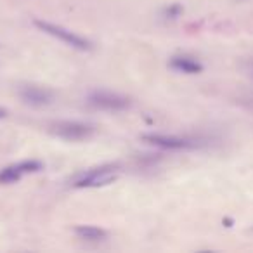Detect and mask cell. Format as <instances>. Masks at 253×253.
Instances as JSON below:
<instances>
[{
  "label": "cell",
  "instance_id": "1",
  "mask_svg": "<svg viewBox=\"0 0 253 253\" xmlns=\"http://www.w3.org/2000/svg\"><path fill=\"white\" fill-rule=\"evenodd\" d=\"M35 26L39 30H42L43 33H47V35L54 37V39H59L61 42L71 45L73 49H78V50H90L92 49V43L88 42V40H85L84 37L77 35V33H73L71 30H66L59 25H54V23L40 21V19H37Z\"/></svg>",
  "mask_w": 253,
  "mask_h": 253
},
{
  "label": "cell",
  "instance_id": "2",
  "mask_svg": "<svg viewBox=\"0 0 253 253\" xmlns=\"http://www.w3.org/2000/svg\"><path fill=\"white\" fill-rule=\"evenodd\" d=\"M88 104L97 109H104V111H122V109L128 108L130 102L126 97L111 94V92H94L88 95Z\"/></svg>",
  "mask_w": 253,
  "mask_h": 253
},
{
  "label": "cell",
  "instance_id": "3",
  "mask_svg": "<svg viewBox=\"0 0 253 253\" xmlns=\"http://www.w3.org/2000/svg\"><path fill=\"white\" fill-rule=\"evenodd\" d=\"M52 132L66 141H82L92 134V128L88 125L78 122H56L50 125Z\"/></svg>",
  "mask_w": 253,
  "mask_h": 253
},
{
  "label": "cell",
  "instance_id": "4",
  "mask_svg": "<svg viewBox=\"0 0 253 253\" xmlns=\"http://www.w3.org/2000/svg\"><path fill=\"white\" fill-rule=\"evenodd\" d=\"M116 179V167L106 165L101 169H95L92 172L85 173L82 179H78L75 182L77 187H97V186H106V184L113 182Z\"/></svg>",
  "mask_w": 253,
  "mask_h": 253
},
{
  "label": "cell",
  "instance_id": "5",
  "mask_svg": "<svg viewBox=\"0 0 253 253\" xmlns=\"http://www.w3.org/2000/svg\"><path fill=\"white\" fill-rule=\"evenodd\" d=\"M142 139L163 149H193L198 146V142L187 141V139H182V137H173V135L146 134V135H142Z\"/></svg>",
  "mask_w": 253,
  "mask_h": 253
},
{
  "label": "cell",
  "instance_id": "6",
  "mask_svg": "<svg viewBox=\"0 0 253 253\" xmlns=\"http://www.w3.org/2000/svg\"><path fill=\"white\" fill-rule=\"evenodd\" d=\"M19 95L23 97V101L33 106H45L52 101V94L47 90H42L39 87H25L19 90Z\"/></svg>",
  "mask_w": 253,
  "mask_h": 253
},
{
  "label": "cell",
  "instance_id": "7",
  "mask_svg": "<svg viewBox=\"0 0 253 253\" xmlns=\"http://www.w3.org/2000/svg\"><path fill=\"white\" fill-rule=\"evenodd\" d=\"M75 232L87 241H104L108 238V232L101 227H95V225H77Z\"/></svg>",
  "mask_w": 253,
  "mask_h": 253
},
{
  "label": "cell",
  "instance_id": "8",
  "mask_svg": "<svg viewBox=\"0 0 253 253\" xmlns=\"http://www.w3.org/2000/svg\"><path fill=\"white\" fill-rule=\"evenodd\" d=\"M170 66H172L173 70L182 71V73H189V75L200 73V71L203 70V66H201L198 61L191 59V57H173V59L170 61Z\"/></svg>",
  "mask_w": 253,
  "mask_h": 253
},
{
  "label": "cell",
  "instance_id": "9",
  "mask_svg": "<svg viewBox=\"0 0 253 253\" xmlns=\"http://www.w3.org/2000/svg\"><path fill=\"white\" fill-rule=\"evenodd\" d=\"M21 170H19L18 165H12V167H7L0 172V182L2 184H11V182H16V180L21 179Z\"/></svg>",
  "mask_w": 253,
  "mask_h": 253
},
{
  "label": "cell",
  "instance_id": "10",
  "mask_svg": "<svg viewBox=\"0 0 253 253\" xmlns=\"http://www.w3.org/2000/svg\"><path fill=\"white\" fill-rule=\"evenodd\" d=\"M4 116H5V111L4 109H0V118H4Z\"/></svg>",
  "mask_w": 253,
  "mask_h": 253
}]
</instances>
